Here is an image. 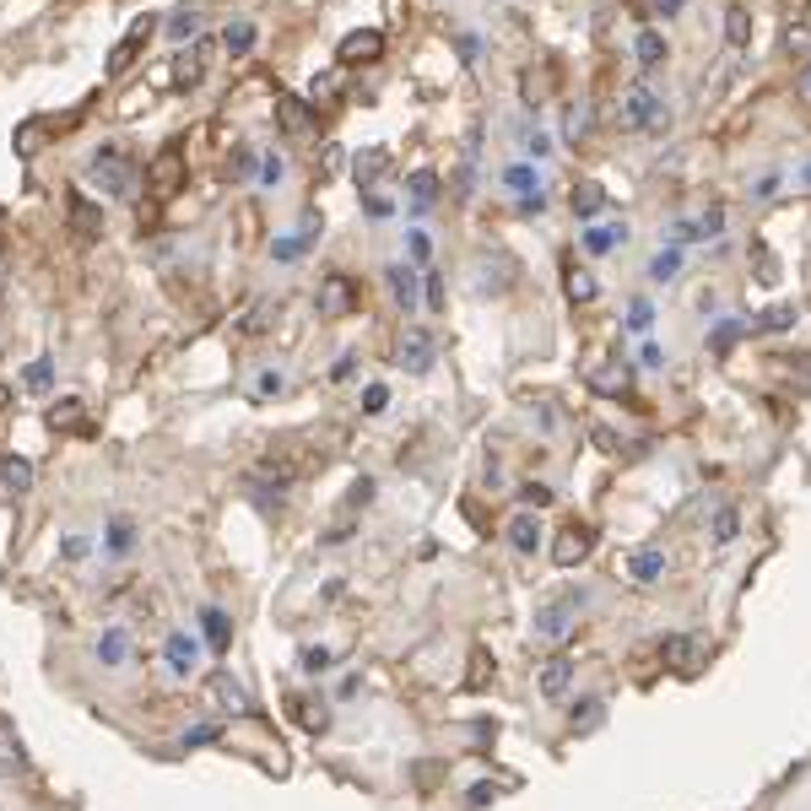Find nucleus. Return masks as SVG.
Masks as SVG:
<instances>
[{
	"mask_svg": "<svg viewBox=\"0 0 811 811\" xmlns=\"http://www.w3.org/2000/svg\"><path fill=\"white\" fill-rule=\"evenodd\" d=\"M563 136L568 141H584V136H590V103H573V109H568Z\"/></svg>",
	"mask_w": 811,
	"mask_h": 811,
	"instance_id": "72a5a7b5",
	"label": "nucleus"
},
{
	"mask_svg": "<svg viewBox=\"0 0 811 811\" xmlns=\"http://www.w3.org/2000/svg\"><path fill=\"white\" fill-rule=\"evenodd\" d=\"M503 535H509V547L520 552V558H535V547H541V520H535V509H525V514H514L509 525H503Z\"/></svg>",
	"mask_w": 811,
	"mask_h": 811,
	"instance_id": "f8f14e48",
	"label": "nucleus"
},
{
	"mask_svg": "<svg viewBox=\"0 0 811 811\" xmlns=\"http://www.w3.org/2000/svg\"><path fill=\"white\" fill-rule=\"evenodd\" d=\"M487 801H498V784H477L471 790V807H487Z\"/></svg>",
	"mask_w": 811,
	"mask_h": 811,
	"instance_id": "603ef678",
	"label": "nucleus"
},
{
	"mask_svg": "<svg viewBox=\"0 0 811 811\" xmlns=\"http://www.w3.org/2000/svg\"><path fill=\"white\" fill-rule=\"evenodd\" d=\"M590 390L595 396H628V363H595L590 368Z\"/></svg>",
	"mask_w": 811,
	"mask_h": 811,
	"instance_id": "6ab92c4d",
	"label": "nucleus"
},
{
	"mask_svg": "<svg viewBox=\"0 0 811 811\" xmlns=\"http://www.w3.org/2000/svg\"><path fill=\"white\" fill-rule=\"evenodd\" d=\"M124 649H130V639L114 628V633H103V639H98V660H103V665H120Z\"/></svg>",
	"mask_w": 811,
	"mask_h": 811,
	"instance_id": "473e14b6",
	"label": "nucleus"
},
{
	"mask_svg": "<svg viewBox=\"0 0 811 811\" xmlns=\"http://www.w3.org/2000/svg\"><path fill=\"white\" fill-rule=\"evenodd\" d=\"M254 390H260V396H282V390H287V373H282V368H266V373L254 379Z\"/></svg>",
	"mask_w": 811,
	"mask_h": 811,
	"instance_id": "a19ab883",
	"label": "nucleus"
},
{
	"mask_svg": "<svg viewBox=\"0 0 811 811\" xmlns=\"http://www.w3.org/2000/svg\"><path fill=\"white\" fill-rule=\"evenodd\" d=\"M628 579H633V584L665 579V552H660V547H633V552H628Z\"/></svg>",
	"mask_w": 811,
	"mask_h": 811,
	"instance_id": "2eb2a0df",
	"label": "nucleus"
},
{
	"mask_svg": "<svg viewBox=\"0 0 811 811\" xmlns=\"http://www.w3.org/2000/svg\"><path fill=\"white\" fill-rule=\"evenodd\" d=\"M211 698L222 703V714H254V698H249V688H239L228 671H217V677H211Z\"/></svg>",
	"mask_w": 811,
	"mask_h": 811,
	"instance_id": "4468645a",
	"label": "nucleus"
},
{
	"mask_svg": "<svg viewBox=\"0 0 811 811\" xmlns=\"http://www.w3.org/2000/svg\"><path fill=\"white\" fill-rule=\"evenodd\" d=\"M411 201H417V206L439 201V173H428V168H422V173H411Z\"/></svg>",
	"mask_w": 811,
	"mask_h": 811,
	"instance_id": "2f4dec72",
	"label": "nucleus"
},
{
	"mask_svg": "<svg viewBox=\"0 0 811 811\" xmlns=\"http://www.w3.org/2000/svg\"><path fill=\"white\" fill-rule=\"evenodd\" d=\"M379 54H384V33H379V28L347 33L341 49H336V60H341V66H368V60H379Z\"/></svg>",
	"mask_w": 811,
	"mask_h": 811,
	"instance_id": "9d476101",
	"label": "nucleus"
},
{
	"mask_svg": "<svg viewBox=\"0 0 811 811\" xmlns=\"http://www.w3.org/2000/svg\"><path fill=\"white\" fill-rule=\"evenodd\" d=\"M747 39H752V22H747V11H741V6H730V11H725V43H730V49H747Z\"/></svg>",
	"mask_w": 811,
	"mask_h": 811,
	"instance_id": "c756f323",
	"label": "nucleus"
},
{
	"mask_svg": "<svg viewBox=\"0 0 811 811\" xmlns=\"http://www.w3.org/2000/svg\"><path fill=\"white\" fill-rule=\"evenodd\" d=\"M28 384H33V390H49V363H33V368H28Z\"/></svg>",
	"mask_w": 811,
	"mask_h": 811,
	"instance_id": "3c124183",
	"label": "nucleus"
},
{
	"mask_svg": "<svg viewBox=\"0 0 811 811\" xmlns=\"http://www.w3.org/2000/svg\"><path fill=\"white\" fill-rule=\"evenodd\" d=\"M601 709H607L601 698H584V703L573 709V720H568V725H573V730H595V725H601Z\"/></svg>",
	"mask_w": 811,
	"mask_h": 811,
	"instance_id": "f704fd0d",
	"label": "nucleus"
},
{
	"mask_svg": "<svg viewBox=\"0 0 811 811\" xmlns=\"http://www.w3.org/2000/svg\"><path fill=\"white\" fill-rule=\"evenodd\" d=\"M396 363H401L406 373H428V368H433V336L411 324L401 336V347H396Z\"/></svg>",
	"mask_w": 811,
	"mask_h": 811,
	"instance_id": "1a4fd4ad",
	"label": "nucleus"
},
{
	"mask_svg": "<svg viewBox=\"0 0 811 811\" xmlns=\"http://www.w3.org/2000/svg\"><path fill=\"white\" fill-rule=\"evenodd\" d=\"M352 303H358V287H352L347 271H330V277H320V314H324V320H347V314H352Z\"/></svg>",
	"mask_w": 811,
	"mask_h": 811,
	"instance_id": "39448f33",
	"label": "nucleus"
},
{
	"mask_svg": "<svg viewBox=\"0 0 811 811\" xmlns=\"http://www.w3.org/2000/svg\"><path fill=\"white\" fill-rule=\"evenodd\" d=\"M77 417H81V401H60V406H54V422H66V428H71Z\"/></svg>",
	"mask_w": 811,
	"mask_h": 811,
	"instance_id": "09e8293b",
	"label": "nucleus"
},
{
	"mask_svg": "<svg viewBox=\"0 0 811 811\" xmlns=\"http://www.w3.org/2000/svg\"><path fill=\"white\" fill-rule=\"evenodd\" d=\"M71 233H81V239H98L103 233V211L87 201V196H71Z\"/></svg>",
	"mask_w": 811,
	"mask_h": 811,
	"instance_id": "aec40b11",
	"label": "nucleus"
},
{
	"mask_svg": "<svg viewBox=\"0 0 811 811\" xmlns=\"http://www.w3.org/2000/svg\"><path fill=\"white\" fill-rule=\"evenodd\" d=\"M341 92V71H330V77H314V87H309V103L320 109V103H330Z\"/></svg>",
	"mask_w": 811,
	"mask_h": 811,
	"instance_id": "c9c22d12",
	"label": "nucleus"
},
{
	"mask_svg": "<svg viewBox=\"0 0 811 811\" xmlns=\"http://www.w3.org/2000/svg\"><path fill=\"white\" fill-rule=\"evenodd\" d=\"M590 552H595V530L590 525H568L552 535V563L558 568H579Z\"/></svg>",
	"mask_w": 811,
	"mask_h": 811,
	"instance_id": "423d86ee",
	"label": "nucleus"
},
{
	"mask_svg": "<svg viewBox=\"0 0 811 811\" xmlns=\"http://www.w3.org/2000/svg\"><path fill=\"white\" fill-rule=\"evenodd\" d=\"M735 535H741V514H735V509H714V520H709V541H714V547H730V541H735Z\"/></svg>",
	"mask_w": 811,
	"mask_h": 811,
	"instance_id": "393cba45",
	"label": "nucleus"
},
{
	"mask_svg": "<svg viewBox=\"0 0 811 811\" xmlns=\"http://www.w3.org/2000/svg\"><path fill=\"white\" fill-rule=\"evenodd\" d=\"M649 324H654V309H649L644 298H633V309H628V330H639V336H644Z\"/></svg>",
	"mask_w": 811,
	"mask_h": 811,
	"instance_id": "79ce46f5",
	"label": "nucleus"
},
{
	"mask_svg": "<svg viewBox=\"0 0 811 811\" xmlns=\"http://www.w3.org/2000/svg\"><path fill=\"white\" fill-rule=\"evenodd\" d=\"M147 184H152L158 196H173V190L184 184V152H179V147H162L158 158L147 162Z\"/></svg>",
	"mask_w": 811,
	"mask_h": 811,
	"instance_id": "0eeeda50",
	"label": "nucleus"
},
{
	"mask_svg": "<svg viewBox=\"0 0 811 811\" xmlns=\"http://www.w3.org/2000/svg\"><path fill=\"white\" fill-rule=\"evenodd\" d=\"M201 628H206V644H211V649H228V639H233L228 617H222L217 607H206V611H201Z\"/></svg>",
	"mask_w": 811,
	"mask_h": 811,
	"instance_id": "c85d7f7f",
	"label": "nucleus"
},
{
	"mask_svg": "<svg viewBox=\"0 0 811 811\" xmlns=\"http://www.w3.org/2000/svg\"><path fill=\"white\" fill-rule=\"evenodd\" d=\"M6 406H11V390H6V384H0V411H6Z\"/></svg>",
	"mask_w": 811,
	"mask_h": 811,
	"instance_id": "13d9d810",
	"label": "nucleus"
},
{
	"mask_svg": "<svg viewBox=\"0 0 811 811\" xmlns=\"http://www.w3.org/2000/svg\"><path fill=\"white\" fill-rule=\"evenodd\" d=\"M795 324V309H769L763 320H758V330H790Z\"/></svg>",
	"mask_w": 811,
	"mask_h": 811,
	"instance_id": "a18cd8bd",
	"label": "nucleus"
},
{
	"mask_svg": "<svg viewBox=\"0 0 811 811\" xmlns=\"http://www.w3.org/2000/svg\"><path fill=\"white\" fill-rule=\"evenodd\" d=\"M0 477H6V487H11L17 498H22V492H33V465H28L22 454H6V460H0Z\"/></svg>",
	"mask_w": 811,
	"mask_h": 811,
	"instance_id": "b1692460",
	"label": "nucleus"
},
{
	"mask_svg": "<svg viewBox=\"0 0 811 811\" xmlns=\"http://www.w3.org/2000/svg\"><path fill=\"white\" fill-rule=\"evenodd\" d=\"M368 498H373V482H368V477H363V482H352V498H347V503H352V509H363Z\"/></svg>",
	"mask_w": 811,
	"mask_h": 811,
	"instance_id": "8fccbe9b",
	"label": "nucleus"
},
{
	"mask_svg": "<svg viewBox=\"0 0 811 811\" xmlns=\"http://www.w3.org/2000/svg\"><path fill=\"white\" fill-rule=\"evenodd\" d=\"M509 184H514V190H530V168H509Z\"/></svg>",
	"mask_w": 811,
	"mask_h": 811,
	"instance_id": "6e6d98bb",
	"label": "nucleus"
},
{
	"mask_svg": "<svg viewBox=\"0 0 811 811\" xmlns=\"http://www.w3.org/2000/svg\"><path fill=\"white\" fill-rule=\"evenodd\" d=\"M633 54H639V66H644V71H654V66L665 60V39H660L654 28H644V33L633 39Z\"/></svg>",
	"mask_w": 811,
	"mask_h": 811,
	"instance_id": "a878e982",
	"label": "nucleus"
},
{
	"mask_svg": "<svg viewBox=\"0 0 811 811\" xmlns=\"http://www.w3.org/2000/svg\"><path fill=\"white\" fill-rule=\"evenodd\" d=\"M795 92H801V103H811V60L801 66V77H795Z\"/></svg>",
	"mask_w": 811,
	"mask_h": 811,
	"instance_id": "5fc2aeb1",
	"label": "nucleus"
},
{
	"mask_svg": "<svg viewBox=\"0 0 811 811\" xmlns=\"http://www.w3.org/2000/svg\"><path fill=\"white\" fill-rule=\"evenodd\" d=\"M162 660H168V671H173V677H190V671L201 665V644H196L190 633H168V649H162Z\"/></svg>",
	"mask_w": 811,
	"mask_h": 811,
	"instance_id": "ddd939ff",
	"label": "nucleus"
},
{
	"mask_svg": "<svg viewBox=\"0 0 811 811\" xmlns=\"http://www.w3.org/2000/svg\"><path fill=\"white\" fill-rule=\"evenodd\" d=\"M677 271H682V249H660V254L649 260V277H654V282H677Z\"/></svg>",
	"mask_w": 811,
	"mask_h": 811,
	"instance_id": "7c9ffc66",
	"label": "nucleus"
},
{
	"mask_svg": "<svg viewBox=\"0 0 811 811\" xmlns=\"http://www.w3.org/2000/svg\"><path fill=\"white\" fill-rule=\"evenodd\" d=\"M568 206H573V217H595V211L607 206V190H601V184H579V190L568 196Z\"/></svg>",
	"mask_w": 811,
	"mask_h": 811,
	"instance_id": "bb28decb",
	"label": "nucleus"
},
{
	"mask_svg": "<svg viewBox=\"0 0 811 811\" xmlns=\"http://www.w3.org/2000/svg\"><path fill=\"white\" fill-rule=\"evenodd\" d=\"M249 39H254V28H249V22L228 28V49H233V54H243V49H249Z\"/></svg>",
	"mask_w": 811,
	"mask_h": 811,
	"instance_id": "de8ad7c7",
	"label": "nucleus"
},
{
	"mask_svg": "<svg viewBox=\"0 0 811 811\" xmlns=\"http://www.w3.org/2000/svg\"><path fill=\"white\" fill-rule=\"evenodd\" d=\"M520 503H525V509H547V503H552V487H547V482H525V487H520Z\"/></svg>",
	"mask_w": 811,
	"mask_h": 811,
	"instance_id": "4c0bfd02",
	"label": "nucleus"
},
{
	"mask_svg": "<svg viewBox=\"0 0 811 811\" xmlns=\"http://www.w3.org/2000/svg\"><path fill=\"white\" fill-rule=\"evenodd\" d=\"M168 33H173V39H196V33H201V17H196V11H179Z\"/></svg>",
	"mask_w": 811,
	"mask_h": 811,
	"instance_id": "37998d69",
	"label": "nucleus"
},
{
	"mask_svg": "<svg viewBox=\"0 0 811 811\" xmlns=\"http://www.w3.org/2000/svg\"><path fill=\"white\" fill-rule=\"evenodd\" d=\"M677 6H682V0H654V11H660V17H671Z\"/></svg>",
	"mask_w": 811,
	"mask_h": 811,
	"instance_id": "4d7b16f0",
	"label": "nucleus"
},
{
	"mask_svg": "<svg viewBox=\"0 0 811 811\" xmlns=\"http://www.w3.org/2000/svg\"><path fill=\"white\" fill-rule=\"evenodd\" d=\"M660 660H665V665H677L682 677H692V671H703V665H709V644H703V639H692V633H671V639L660 644Z\"/></svg>",
	"mask_w": 811,
	"mask_h": 811,
	"instance_id": "20e7f679",
	"label": "nucleus"
},
{
	"mask_svg": "<svg viewBox=\"0 0 811 811\" xmlns=\"http://www.w3.org/2000/svg\"><path fill=\"white\" fill-rule=\"evenodd\" d=\"M39 141H43V120H28L17 130V152H39Z\"/></svg>",
	"mask_w": 811,
	"mask_h": 811,
	"instance_id": "ea45409f",
	"label": "nucleus"
},
{
	"mask_svg": "<svg viewBox=\"0 0 811 811\" xmlns=\"http://www.w3.org/2000/svg\"><path fill=\"white\" fill-rule=\"evenodd\" d=\"M720 228H725V211H720V206H709V211L692 222V239H714Z\"/></svg>",
	"mask_w": 811,
	"mask_h": 811,
	"instance_id": "e433bc0d",
	"label": "nucleus"
},
{
	"mask_svg": "<svg viewBox=\"0 0 811 811\" xmlns=\"http://www.w3.org/2000/svg\"><path fill=\"white\" fill-rule=\"evenodd\" d=\"M568 298L573 303H595L601 298V282H595V271H584V266H568Z\"/></svg>",
	"mask_w": 811,
	"mask_h": 811,
	"instance_id": "4be33fe9",
	"label": "nucleus"
},
{
	"mask_svg": "<svg viewBox=\"0 0 811 811\" xmlns=\"http://www.w3.org/2000/svg\"><path fill=\"white\" fill-rule=\"evenodd\" d=\"M136 547V530H130V520H114L109 525V552H130Z\"/></svg>",
	"mask_w": 811,
	"mask_h": 811,
	"instance_id": "58836bf2",
	"label": "nucleus"
},
{
	"mask_svg": "<svg viewBox=\"0 0 811 811\" xmlns=\"http://www.w3.org/2000/svg\"><path fill=\"white\" fill-rule=\"evenodd\" d=\"M384 168H390V152H384V147H368L352 173H358V184H363V190H373V184L384 179Z\"/></svg>",
	"mask_w": 811,
	"mask_h": 811,
	"instance_id": "5701e85b",
	"label": "nucleus"
},
{
	"mask_svg": "<svg viewBox=\"0 0 811 811\" xmlns=\"http://www.w3.org/2000/svg\"><path fill=\"white\" fill-rule=\"evenodd\" d=\"M324 665H330V649H303V671L309 677H320Z\"/></svg>",
	"mask_w": 811,
	"mask_h": 811,
	"instance_id": "49530a36",
	"label": "nucleus"
},
{
	"mask_svg": "<svg viewBox=\"0 0 811 811\" xmlns=\"http://www.w3.org/2000/svg\"><path fill=\"white\" fill-rule=\"evenodd\" d=\"M87 179H92V190L98 196H109V201H130L136 196V184H141V173H136V162L124 158L120 147H103L92 168H87Z\"/></svg>",
	"mask_w": 811,
	"mask_h": 811,
	"instance_id": "f257e3e1",
	"label": "nucleus"
},
{
	"mask_svg": "<svg viewBox=\"0 0 811 811\" xmlns=\"http://www.w3.org/2000/svg\"><path fill=\"white\" fill-rule=\"evenodd\" d=\"M779 43H784V54H790V60H811V22H790Z\"/></svg>",
	"mask_w": 811,
	"mask_h": 811,
	"instance_id": "cd10ccee",
	"label": "nucleus"
},
{
	"mask_svg": "<svg viewBox=\"0 0 811 811\" xmlns=\"http://www.w3.org/2000/svg\"><path fill=\"white\" fill-rule=\"evenodd\" d=\"M617 120L628 124V130H665V124H671V109H665V103L649 92L644 81H633V87H622Z\"/></svg>",
	"mask_w": 811,
	"mask_h": 811,
	"instance_id": "f03ea898",
	"label": "nucleus"
},
{
	"mask_svg": "<svg viewBox=\"0 0 811 811\" xmlns=\"http://www.w3.org/2000/svg\"><path fill=\"white\" fill-rule=\"evenodd\" d=\"M573 622H579V595H563V601H552V607L535 611L530 639H535V644H563L568 633H573Z\"/></svg>",
	"mask_w": 811,
	"mask_h": 811,
	"instance_id": "7ed1b4c3",
	"label": "nucleus"
},
{
	"mask_svg": "<svg viewBox=\"0 0 811 811\" xmlns=\"http://www.w3.org/2000/svg\"><path fill=\"white\" fill-rule=\"evenodd\" d=\"M206 741H217V730H211V725H201V730H190V735H184V747H206Z\"/></svg>",
	"mask_w": 811,
	"mask_h": 811,
	"instance_id": "864d4df0",
	"label": "nucleus"
},
{
	"mask_svg": "<svg viewBox=\"0 0 811 811\" xmlns=\"http://www.w3.org/2000/svg\"><path fill=\"white\" fill-rule=\"evenodd\" d=\"M384 282H390V298L401 303V314L411 320V314H417V282H422V277H417L411 266H390V271H384Z\"/></svg>",
	"mask_w": 811,
	"mask_h": 811,
	"instance_id": "a211bd4d",
	"label": "nucleus"
},
{
	"mask_svg": "<svg viewBox=\"0 0 811 811\" xmlns=\"http://www.w3.org/2000/svg\"><path fill=\"white\" fill-rule=\"evenodd\" d=\"M573 677H579V660L573 654H552L547 665H541V677H535V688H541V698H568V688H573Z\"/></svg>",
	"mask_w": 811,
	"mask_h": 811,
	"instance_id": "6e6552de",
	"label": "nucleus"
},
{
	"mask_svg": "<svg viewBox=\"0 0 811 811\" xmlns=\"http://www.w3.org/2000/svg\"><path fill=\"white\" fill-rule=\"evenodd\" d=\"M617 243H628V222H595V228L584 233V249H590V254H611Z\"/></svg>",
	"mask_w": 811,
	"mask_h": 811,
	"instance_id": "412c9836",
	"label": "nucleus"
},
{
	"mask_svg": "<svg viewBox=\"0 0 811 811\" xmlns=\"http://www.w3.org/2000/svg\"><path fill=\"white\" fill-rule=\"evenodd\" d=\"M277 120L287 136H309L314 130V103L309 98H277Z\"/></svg>",
	"mask_w": 811,
	"mask_h": 811,
	"instance_id": "dca6fc26",
	"label": "nucleus"
},
{
	"mask_svg": "<svg viewBox=\"0 0 811 811\" xmlns=\"http://www.w3.org/2000/svg\"><path fill=\"white\" fill-rule=\"evenodd\" d=\"M152 33H158V22H152V17H141V22H136V28H130L120 43H114V54H109V77L130 71V66H136V54H141V43L152 39Z\"/></svg>",
	"mask_w": 811,
	"mask_h": 811,
	"instance_id": "9b49d317",
	"label": "nucleus"
},
{
	"mask_svg": "<svg viewBox=\"0 0 811 811\" xmlns=\"http://www.w3.org/2000/svg\"><path fill=\"white\" fill-rule=\"evenodd\" d=\"M0 773H28V747L6 714H0Z\"/></svg>",
	"mask_w": 811,
	"mask_h": 811,
	"instance_id": "f3484780",
	"label": "nucleus"
},
{
	"mask_svg": "<svg viewBox=\"0 0 811 811\" xmlns=\"http://www.w3.org/2000/svg\"><path fill=\"white\" fill-rule=\"evenodd\" d=\"M384 406H390V390H384V384H368V390H363V411H368V417H379Z\"/></svg>",
	"mask_w": 811,
	"mask_h": 811,
	"instance_id": "c03bdc74",
	"label": "nucleus"
}]
</instances>
